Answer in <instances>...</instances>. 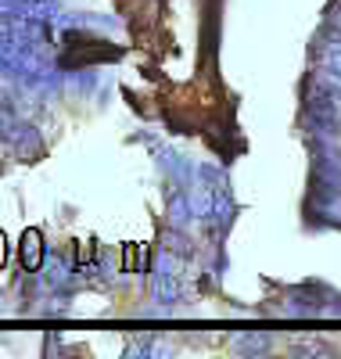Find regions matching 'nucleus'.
I'll return each mask as SVG.
<instances>
[{"label":"nucleus","mask_w":341,"mask_h":359,"mask_svg":"<svg viewBox=\"0 0 341 359\" xmlns=\"http://www.w3.org/2000/svg\"><path fill=\"white\" fill-rule=\"evenodd\" d=\"M18 255H22V269H25V273H40L44 262H47L44 230H36V226L22 230V248H18Z\"/></svg>","instance_id":"20e7f679"},{"label":"nucleus","mask_w":341,"mask_h":359,"mask_svg":"<svg viewBox=\"0 0 341 359\" xmlns=\"http://www.w3.org/2000/svg\"><path fill=\"white\" fill-rule=\"evenodd\" d=\"M44 284H47V291H69L76 284V266L65 255L51 252L44 262Z\"/></svg>","instance_id":"39448f33"},{"label":"nucleus","mask_w":341,"mask_h":359,"mask_svg":"<svg viewBox=\"0 0 341 359\" xmlns=\"http://www.w3.org/2000/svg\"><path fill=\"white\" fill-rule=\"evenodd\" d=\"M180 262H187V259H180L173 255L166 245L159 252V259H154V269H151V298L159 306H176L180 298H183V280H180Z\"/></svg>","instance_id":"f257e3e1"},{"label":"nucleus","mask_w":341,"mask_h":359,"mask_svg":"<svg viewBox=\"0 0 341 359\" xmlns=\"http://www.w3.org/2000/svg\"><path fill=\"white\" fill-rule=\"evenodd\" d=\"M305 216H313V223L320 226L341 230V187H309Z\"/></svg>","instance_id":"f03ea898"},{"label":"nucleus","mask_w":341,"mask_h":359,"mask_svg":"<svg viewBox=\"0 0 341 359\" xmlns=\"http://www.w3.org/2000/svg\"><path fill=\"white\" fill-rule=\"evenodd\" d=\"M4 262H8V233L0 230V269H4Z\"/></svg>","instance_id":"9b49d317"},{"label":"nucleus","mask_w":341,"mask_h":359,"mask_svg":"<svg viewBox=\"0 0 341 359\" xmlns=\"http://www.w3.org/2000/svg\"><path fill=\"white\" fill-rule=\"evenodd\" d=\"M194 223V208H191V198L183 187H176L166 201V226H176V230H187Z\"/></svg>","instance_id":"423d86ee"},{"label":"nucleus","mask_w":341,"mask_h":359,"mask_svg":"<svg viewBox=\"0 0 341 359\" xmlns=\"http://www.w3.org/2000/svg\"><path fill=\"white\" fill-rule=\"evenodd\" d=\"M295 355H330V345H320V341H298L291 345Z\"/></svg>","instance_id":"9d476101"},{"label":"nucleus","mask_w":341,"mask_h":359,"mask_svg":"<svg viewBox=\"0 0 341 359\" xmlns=\"http://www.w3.org/2000/svg\"><path fill=\"white\" fill-rule=\"evenodd\" d=\"M234 352H241V355H262V352H269V334H234Z\"/></svg>","instance_id":"0eeeda50"},{"label":"nucleus","mask_w":341,"mask_h":359,"mask_svg":"<svg viewBox=\"0 0 341 359\" xmlns=\"http://www.w3.org/2000/svg\"><path fill=\"white\" fill-rule=\"evenodd\" d=\"M122 269H126V273H133V269L147 273V255H144L140 245H126V248H122Z\"/></svg>","instance_id":"1a4fd4ad"},{"label":"nucleus","mask_w":341,"mask_h":359,"mask_svg":"<svg viewBox=\"0 0 341 359\" xmlns=\"http://www.w3.org/2000/svg\"><path fill=\"white\" fill-rule=\"evenodd\" d=\"M162 245H166L173 255H180V259H191V255H194V245H191L187 230H176V226H169V230H166V237H162Z\"/></svg>","instance_id":"6e6552de"},{"label":"nucleus","mask_w":341,"mask_h":359,"mask_svg":"<svg viewBox=\"0 0 341 359\" xmlns=\"http://www.w3.org/2000/svg\"><path fill=\"white\" fill-rule=\"evenodd\" d=\"M8 144L22 162H40L44 158V137H40V130L33 123H25V118H11Z\"/></svg>","instance_id":"7ed1b4c3"}]
</instances>
